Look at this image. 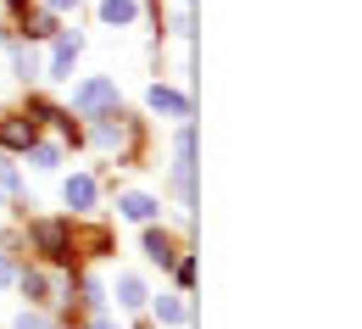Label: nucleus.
<instances>
[{
    "label": "nucleus",
    "mask_w": 362,
    "mask_h": 329,
    "mask_svg": "<svg viewBox=\"0 0 362 329\" xmlns=\"http://www.w3.org/2000/svg\"><path fill=\"white\" fill-rule=\"evenodd\" d=\"M90 329H112V324H106V318H95V324H90Z\"/></svg>",
    "instance_id": "obj_19"
},
{
    "label": "nucleus",
    "mask_w": 362,
    "mask_h": 329,
    "mask_svg": "<svg viewBox=\"0 0 362 329\" xmlns=\"http://www.w3.org/2000/svg\"><path fill=\"white\" fill-rule=\"evenodd\" d=\"M145 251H151V262H173V246H168L162 229H151V235H145Z\"/></svg>",
    "instance_id": "obj_12"
},
{
    "label": "nucleus",
    "mask_w": 362,
    "mask_h": 329,
    "mask_svg": "<svg viewBox=\"0 0 362 329\" xmlns=\"http://www.w3.org/2000/svg\"><path fill=\"white\" fill-rule=\"evenodd\" d=\"M50 11H67V6H78V0H45Z\"/></svg>",
    "instance_id": "obj_18"
},
{
    "label": "nucleus",
    "mask_w": 362,
    "mask_h": 329,
    "mask_svg": "<svg viewBox=\"0 0 362 329\" xmlns=\"http://www.w3.org/2000/svg\"><path fill=\"white\" fill-rule=\"evenodd\" d=\"M173 156H179V162H173V179H179V190L189 195V179H195V134H189V129L179 134V145H173Z\"/></svg>",
    "instance_id": "obj_4"
},
{
    "label": "nucleus",
    "mask_w": 362,
    "mask_h": 329,
    "mask_svg": "<svg viewBox=\"0 0 362 329\" xmlns=\"http://www.w3.org/2000/svg\"><path fill=\"white\" fill-rule=\"evenodd\" d=\"M100 17H106L112 28H117V23H134V0H106V6H100Z\"/></svg>",
    "instance_id": "obj_10"
},
{
    "label": "nucleus",
    "mask_w": 362,
    "mask_h": 329,
    "mask_svg": "<svg viewBox=\"0 0 362 329\" xmlns=\"http://www.w3.org/2000/svg\"><path fill=\"white\" fill-rule=\"evenodd\" d=\"M156 318H162V324H184V318H189V307H184L179 296H162V301H156Z\"/></svg>",
    "instance_id": "obj_9"
},
{
    "label": "nucleus",
    "mask_w": 362,
    "mask_h": 329,
    "mask_svg": "<svg viewBox=\"0 0 362 329\" xmlns=\"http://www.w3.org/2000/svg\"><path fill=\"white\" fill-rule=\"evenodd\" d=\"M117 301H123V307H139V301H145V284H139L134 274H123V279H117Z\"/></svg>",
    "instance_id": "obj_11"
},
{
    "label": "nucleus",
    "mask_w": 362,
    "mask_h": 329,
    "mask_svg": "<svg viewBox=\"0 0 362 329\" xmlns=\"http://www.w3.org/2000/svg\"><path fill=\"white\" fill-rule=\"evenodd\" d=\"M73 106L78 112H106V106H117V84L112 79H90V84L73 90Z\"/></svg>",
    "instance_id": "obj_1"
},
{
    "label": "nucleus",
    "mask_w": 362,
    "mask_h": 329,
    "mask_svg": "<svg viewBox=\"0 0 362 329\" xmlns=\"http://www.w3.org/2000/svg\"><path fill=\"white\" fill-rule=\"evenodd\" d=\"M0 145L28 151V145H34V123H23V117H0Z\"/></svg>",
    "instance_id": "obj_5"
},
{
    "label": "nucleus",
    "mask_w": 362,
    "mask_h": 329,
    "mask_svg": "<svg viewBox=\"0 0 362 329\" xmlns=\"http://www.w3.org/2000/svg\"><path fill=\"white\" fill-rule=\"evenodd\" d=\"M28 151H34V168H56V162H62L56 145H28Z\"/></svg>",
    "instance_id": "obj_13"
},
{
    "label": "nucleus",
    "mask_w": 362,
    "mask_h": 329,
    "mask_svg": "<svg viewBox=\"0 0 362 329\" xmlns=\"http://www.w3.org/2000/svg\"><path fill=\"white\" fill-rule=\"evenodd\" d=\"M34 246L56 257V262H67L73 257V235H67V224H34Z\"/></svg>",
    "instance_id": "obj_2"
},
{
    "label": "nucleus",
    "mask_w": 362,
    "mask_h": 329,
    "mask_svg": "<svg viewBox=\"0 0 362 329\" xmlns=\"http://www.w3.org/2000/svg\"><path fill=\"white\" fill-rule=\"evenodd\" d=\"M11 279H17V268H11L6 257H0V284H11Z\"/></svg>",
    "instance_id": "obj_17"
},
{
    "label": "nucleus",
    "mask_w": 362,
    "mask_h": 329,
    "mask_svg": "<svg viewBox=\"0 0 362 329\" xmlns=\"http://www.w3.org/2000/svg\"><path fill=\"white\" fill-rule=\"evenodd\" d=\"M84 40L78 34H56V56H50V79H73V62H78Z\"/></svg>",
    "instance_id": "obj_3"
},
{
    "label": "nucleus",
    "mask_w": 362,
    "mask_h": 329,
    "mask_svg": "<svg viewBox=\"0 0 362 329\" xmlns=\"http://www.w3.org/2000/svg\"><path fill=\"white\" fill-rule=\"evenodd\" d=\"M90 201H95V179H84V173L67 179V207H90Z\"/></svg>",
    "instance_id": "obj_8"
},
{
    "label": "nucleus",
    "mask_w": 362,
    "mask_h": 329,
    "mask_svg": "<svg viewBox=\"0 0 362 329\" xmlns=\"http://www.w3.org/2000/svg\"><path fill=\"white\" fill-rule=\"evenodd\" d=\"M17 329H50L45 318H28V313H23V318H17Z\"/></svg>",
    "instance_id": "obj_16"
},
{
    "label": "nucleus",
    "mask_w": 362,
    "mask_h": 329,
    "mask_svg": "<svg viewBox=\"0 0 362 329\" xmlns=\"http://www.w3.org/2000/svg\"><path fill=\"white\" fill-rule=\"evenodd\" d=\"M6 195H17V168H11V162H0V201H6Z\"/></svg>",
    "instance_id": "obj_14"
},
{
    "label": "nucleus",
    "mask_w": 362,
    "mask_h": 329,
    "mask_svg": "<svg viewBox=\"0 0 362 329\" xmlns=\"http://www.w3.org/2000/svg\"><path fill=\"white\" fill-rule=\"evenodd\" d=\"M23 284H28V296H40V301H50V279H45V274H28Z\"/></svg>",
    "instance_id": "obj_15"
},
{
    "label": "nucleus",
    "mask_w": 362,
    "mask_h": 329,
    "mask_svg": "<svg viewBox=\"0 0 362 329\" xmlns=\"http://www.w3.org/2000/svg\"><path fill=\"white\" fill-rule=\"evenodd\" d=\"M117 207H123V218H134V224H151V218H156V201H151V195H139V190H129Z\"/></svg>",
    "instance_id": "obj_7"
},
{
    "label": "nucleus",
    "mask_w": 362,
    "mask_h": 329,
    "mask_svg": "<svg viewBox=\"0 0 362 329\" xmlns=\"http://www.w3.org/2000/svg\"><path fill=\"white\" fill-rule=\"evenodd\" d=\"M156 112H168V117H189V100L184 95H173V90H162V84H151V95H145Z\"/></svg>",
    "instance_id": "obj_6"
},
{
    "label": "nucleus",
    "mask_w": 362,
    "mask_h": 329,
    "mask_svg": "<svg viewBox=\"0 0 362 329\" xmlns=\"http://www.w3.org/2000/svg\"><path fill=\"white\" fill-rule=\"evenodd\" d=\"M11 6H23V0H11Z\"/></svg>",
    "instance_id": "obj_20"
}]
</instances>
